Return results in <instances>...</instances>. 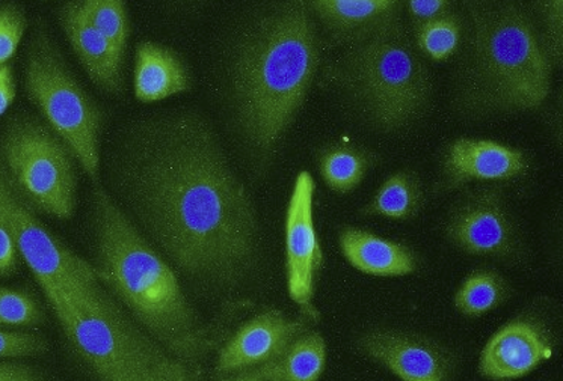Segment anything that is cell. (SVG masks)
<instances>
[{
  "mask_svg": "<svg viewBox=\"0 0 563 381\" xmlns=\"http://www.w3.org/2000/svg\"><path fill=\"white\" fill-rule=\"evenodd\" d=\"M144 193L157 240L181 269L232 282L249 267L253 206L208 139L196 137L162 154L150 166Z\"/></svg>",
  "mask_w": 563,
  "mask_h": 381,
  "instance_id": "1",
  "label": "cell"
},
{
  "mask_svg": "<svg viewBox=\"0 0 563 381\" xmlns=\"http://www.w3.org/2000/svg\"><path fill=\"white\" fill-rule=\"evenodd\" d=\"M96 235L99 281L107 282L166 350L189 363L202 359L212 344L210 334L189 305L176 271L103 190L96 192Z\"/></svg>",
  "mask_w": 563,
  "mask_h": 381,
  "instance_id": "2",
  "label": "cell"
},
{
  "mask_svg": "<svg viewBox=\"0 0 563 381\" xmlns=\"http://www.w3.org/2000/svg\"><path fill=\"white\" fill-rule=\"evenodd\" d=\"M319 64L309 10L290 5L267 20L238 65L239 112L255 147L271 149L297 116Z\"/></svg>",
  "mask_w": 563,
  "mask_h": 381,
  "instance_id": "3",
  "label": "cell"
},
{
  "mask_svg": "<svg viewBox=\"0 0 563 381\" xmlns=\"http://www.w3.org/2000/svg\"><path fill=\"white\" fill-rule=\"evenodd\" d=\"M48 305L97 381H198L192 363L129 322L101 290L91 295L60 293Z\"/></svg>",
  "mask_w": 563,
  "mask_h": 381,
  "instance_id": "4",
  "label": "cell"
},
{
  "mask_svg": "<svg viewBox=\"0 0 563 381\" xmlns=\"http://www.w3.org/2000/svg\"><path fill=\"white\" fill-rule=\"evenodd\" d=\"M475 54L485 82L504 107L528 111L549 97L552 64L517 8L475 11Z\"/></svg>",
  "mask_w": 563,
  "mask_h": 381,
  "instance_id": "5",
  "label": "cell"
},
{
  "mask_svg": "<svg viewBox=\"0 0 563 381\" xmlns=\"http://www.w3.org/2000/svg\"><path fill=\"white\" fill-rule=\"evenodd\" d=\"M350 72L380 127H402L427 104V68L399 31L360 43L351 54Z\"/></svg>",
  "mask_w": 563,
  "mask_h": 381,
  "instance_id": "6",
  "label": "cell"
},
{
  "mask_svg": "<svg viewBox=\"0 0 563 381\" xmlns=\"http://www.w3.org/2000/svg\"><path fill=\"white\" fill-rule=\"evenodd\" d=\"M26 88L48 125L85 172L99 173L101 115L67 70L47 36L35 40L26 64Z\"/></svg>",
  "mask_w": 563,
  "mask_h": 381,
  "instance_id": "7",
  "label": "cell"
},
{
  "mask_svg": "<svg viewBox=\"0 0 563 381\" xmlns=\"http://www.w3.org/2000/svg\"><path fill=\"white\" fill-rule=\"evenodd\" d=\"M2 157L19 192L42 212L67 221L76 209L70 152L43 125L19 121L2 141Z\"/></svg>",
  "mask_w": 563,
  "mask_h": 381,
  "instance_id": "8",
  "label": "cell"
},
{
  "mask_svg": "<svg viewBox=\"0 0 563 381\" xmlns=\"http://www.w3.org/2000/svg\"><path fill=\"white\" fill-rule=\"evenodd\" d=\"M0 222L10 231L20 257L24 259L47 302L60 293L91 295L99 293L96 269L73 254L31 212L0 170Z\"/></svg>",
  "mask_w": 563,
  "mask_h": 381,
  "instance_id": "9",
  "label": "cell"
},
{
  "mask_svg": "<svg viewBox=\"0 0 563 381\" xmlns=\"http://www.w3.org/2000/svg\"><path fill=\"white\" fill-rule=\"evenodd\" d=\"M314 180L301 172L295 182L286 216L287 288L303 315L318 320L313 305L316 278L323 265V254L313 217Z\"/></svg>",
  "mask_w": 563,
  "mask_h": 381,
  "instance_id": "10",
  "label": "cell"
},
{
  "mask_svg": "<svg viewBox=\"0 0 563 381\" xmlns=\"http://www.w3.org/2000/svg\"><path fill=\"white\" fill-rule=\"evenodd\" d=\"M445 234L461 250L472 255L506 257L516 235L500 198L494 192L473 197L453 213Z\"/></svg>",
  "mask_w": 563,
  "mask_h": 381,
  "instance_id": "11",
  "label": "cell"
},
{
  "mask_svg": "<svg viewBox=\"0 0 563 381\" xmlns=\"http://www.w3.org/2000/svg\"><path fill=\"white\" fill-rule=\"evenodd\" d=\"M301 322L279 311H266L243 324L222 347L217 370L233 372L273 362L301 335Z\"/></svg>",
  "mask_w": 563,
  "mask_h": 381,
  "instance_id": "12",
  "label": "cell"
},
{
  "mask_svg": "<svg viewBox=\"0 0 563 381\" xmlns=\"http://www.w3.org/2000/svg\"><path fill=\"white\" fill-rule=\"evenodd\" d=\"M552 356V344L541 327L516 320L488 340L481 355L479 372L489 380L521 379Z\"/></svg>",
  "mask_w": 563,
  "mask_h": 381,
  "instance_id": "13",
  "label": "cell"
},
{
  "mask_svg": "<svg viewBox=\"0 0 563 381\" xmlns=\"http://www.w3.org/2000/svg\"><path fill=\"white\" fill-rule=\"evenodd\" d=\"M360 348L402 381H444L451 368L439 347L396 332H371L360 339Z\"/></svg>",
  "mask_w": 563,
  "mask_h": 381,
  "instance_id": "14",
  "label": "cell"
},
{
  "mask_svg": "<svg viewBox=\"0 0 563 381\" xmlns=\"http://www.w3.org/2000/svg\"><path fill=\"white\" fill-rule=\"evenodd\" d=\"M445 186L456 189L475 180H512L528 169L520 149L488 139H457L445 152Z\"/></svg>",
  "mask_w": 563,
  "mask_h": 381,
  "instance_id": "15",
  "label": "cell"
},
{
  "mask_svg": "<svg viewBox=\"0 0 563 381\" xmlns=\"http://www.w3.org/2000/svg\"><path fill=\"white\" fill-rule=\"evenodd\" d=\"M395 0H316L311 10L339 42L364 43L398 31Z\"/></svg>",
  "mask_w": 563,
  "mask_h": 381,
  "instance_id": "16",
  "label": "cell"
},
{
  "mask_svg": "<svg viewBox=\"0 0 563 381\" xmlns=\"http://www.w3.org/2000/svg\"><path fill=\"white\" fill-rule=\"evenodd\" d=\"M59 20L68 43L92 82L109 92H120L123 88V60L113 54L107 40L85 18L80 3H67L60 8Z\"/></svg>",
  "mask_w": 563,
  "mask_h": 381,
  "instance_id": "17",
  "label": "cell"
},
{
  "mask_svg": "<svg viewBox=\"0 0 563 381\" xmlns=\"http://www.w3.org/2000/svg\"><path fill=\"white\" fill-rule=\"evenodd\" d=\"M135 96L143 103H157L184 94L190 87L188 70L173 51L144 42L136 47Z\"/></svg>",
  "mask_w": 563,
  "mask_h": 381,
  "instance_id": "18",
  "label": "cell"
},
{
  "mask_svg": "<svg viewBox=\"0 0 563 381\" xmlns=\"http://www.w3.org/2000/svg\"><path fill=\"white\" fill-rule=\"evenodd\" d=\"M344 258L356 270L380 278L415 273L417 258L411 249L366 231L346 228L339 237Z\"/></svg>",
  "mask_w": 563,
  "mask_h": 381,
  "instance_id": "19",
  "label": "cell"
},
{
  "mask_svg": "<svg viewBox=\"0 0 563 381\" xmlns=\"http://www.w3.org/2000/svg\"><path fill=\"white\" fill-rule=\"evenodd\" d=\"M327 365V344L321 335H299L282 356L263 365L266 381H318Z\"/></svg>",
  "mask_w": 563,
  "mask_h": 381,
  "instance_id": "20",
  "label": "cell"
},
{
  "mask_svg": "<svg viewBox=\"0 0 563 381\" xmlns=\"http://www.w3.org/2000/svg\"><path fill=\"white\" fill-rule=\"evenodd\" d=\"M423 206V190L419 178L411 172H398L388 178L374 200L364 206L363 213L368 216H384L408 221L416 217Z\"/></svg>",
  "mask_w": 563,
  "mask_h": 381,
  "instance_id": "21",
  "label": "cell"
},
{
  "mask_svg": "<svg viewBox=\"0 0 563 381\" xmlns=\"http://www.w3.org/2000/svg\"><path fill=\"white\" fill-rule=\"evenodd\" d=\"M372 165L366 152L352 147H330L319 157V169L328 188L350 193L358 188Z\"/></svg>",
  "mask_w": 563,
  "mask_h": 381,
  "instance_id": "22",
  "label": "cell"
},
{
  "mask_svg": "<svg viewBox=\"0 0 563 381\" xmlns=\"http://www.w3.org/2000/svg\"><path fill=\"white\" fill-rule=\"evenodd\" d=\"M508 298V287L500 276L493 271H475L457 290L456 310L467 317H481L496 310Z\"/></svg>",
  "mask_w": 563,
  "mask_h": 381,
  "instance_id": "23",
  "label": "cell"
},
{
  "mask_svg": "<svg viewBox=\"0 0 563 381\" xmlns=\"http://www.w3.org/2000/svg\"><path fill=\"white\" fill-rule=\"evenodd\" d=\"M85 18L107 40L113 54L124 60L131 24H129L128 8L121 0H87L80 3Z\"/></svg>",
  "mask_w": 563,
  "mask_h": 381,
  "instance_id": "24",
  "label": "cell"
},
{
  "mask_svg": "<svg viewBox=\"0 0 563 381\" xmlns=\"http://www.w3.org/2000/svg\"><path fill=\"white\" fill-rule=\"evenodd\" d=\"M417 46L433 60H445L455 54L461 42V23L455 15L444 14L419 24Z\"/></svg>",
  "mask_w": 563,
  "mask_h": 381,
  "instance_id": "25",
  "label": "cell"
},
{
  "mask_svg": "<svg viewBox=\"0 0 563 381\" xmlns=\"http://www.w3.org/2000/svg\"><path fill=\"white\" fill-rule=\"evenodd\" d=\"M44 322L42 306L24 291L0 287V324L34 327Z\"/></svg>",
  "mask_w": 563,
  "mask_h": 381,
  "instance_id": "26",
  "label": "cell"
},
{
  "mask_svg": "<svg viewBox=\"0 0 563 381\" xmlns=\"http://www.w3.org/2000/svg\"><path fill=\"white\" fill-rule=\"evenodd\" d=\"M24 30H26V20L20 8L0 7V67L7 65L18 52Z\"/></svg>",
  "mask_w": 563,
  "mask_h": 381,
  "instance_id": "27",
  "label": "cell"
},
{
  "mask_svg": "<svg viewBox=\"0 0 563 381\" xmlns=\"http://www.w3.org/2000/svg\"><path fill=\"white\" fill-rule=\"evenodd\" d=\"M47 350V343L40 336L23 332L0 330V359L32 358Z\"/></svg>",
  "mask_w": 563,
  "mask_h": 381,
  "instance_id": "28",
  "label": "cell"
},
{
  "mask_svg": "<svg viewBox=\"0 0 563 381\" xmlns=\"http://www.w3.org/2000/svg\"><path fill=\"white\" fill-rule=\"evenodd\" d=\"M19 265V249L7 226L0 222V276L14 273Z\"/></svg>",
  "mask_w": 563,
  "mask_h": 381,
  "instance_id": "29",
  "label": "cell"
},
{
  "mask_svg": "<svg viewBox=\"0 0 563 381\" xmlns=\"http://www.w3.org/2000/svg\"><path fill=\"white\" fill-rule=\"evenodd\" d=\"M408 7L412 18L423 23L428 22V20L449 14L451 3L445 2V0H412V2L408 3Z\"/></svg>",
  "mask_w": 563,
  "mask_h": 381,
  "instance_id": "30",
  "label": "cell"
},
{
  "mask_svg": "<svg viewBox=\"0 0 563 381\" xmlns=\"http://www.w3.org/2000/svg\"><path fill=\"white\" fill-rule=\"evenodd\" d=\"M0 381H46L26 365L0 362Z\"/></svg>",
  "mask_w": 563,
  "mask_h": 381,
  "instance_id": "31",
  "label": "cell"
},
{
  "mask_svg": "<svg viewBox=\"0 0 563 381\" xmlns=\"http://www.w3.org/2000/svg\"><path fill=\"white\" fill-rule=\"evenodd\" d=\"M545 20L549 23L547 31H549L554 54H556V46H562V2L545 3Z\"/></svg>",
  "mask_w": 563,
  "mask_h": 381,
  "instance_id": "32",
  "label": "cell"
},
{
  "mask_svg": "<svg viewBox=\"0 0 563 381\" xmlns=\"http://www.w3.org/2000/svg\"><path fill=\"white\" fill-rule=\"evenodd\" d=\"M15 99L14 75L10 65L0 67V116L10 109Z\"/></svg>",
  "mask_w": 563,
  "mask_h": 381,
  "instance_id": "33",
  "label": "cell"
},
{
  "mask_svg": "<svg viewBox=\"0 0 563 381\" xmlns=\"http://www.w3.org/2000/svg\"><path fill=\"white\" fill-rule=\"evenodd\" d=\"M227 381H266L263 379L261 371L250 372V374H243L236 377V379L227 380Z\"/></svg>",
  "mask_w": 563,
  "mask_h": 381,
  "instance_id": "34",
  "label": "cell"
}]
</instances>
